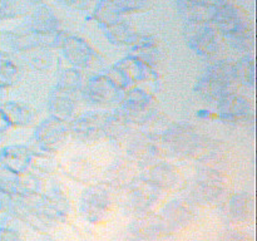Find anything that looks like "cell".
I'll list each match as a JSON object with an SVG mask.
<instances>
[{"mask_svg": "<svg viewBox=\"0 0 257 241\" xmlns=\"http://www.w3.org/2000/svg\"><path fill=\"white\" fill-rule=\"evenodd\" d=\"M65 172L74 180H89L94 173V168L87 160H73L65 168Z\"/></svg>", "mask_w": 257, "mask_h": 241, "instance_id": "33", "label": "cell"}, {"mask_svg": "<svg viewBox=\"0 0 257 241\" xmlns=\"http://www.w3.org/2000/svg\"><path fill=\"white\" fill-rule=\"evenodd\" d=\"M211 22L215 24V29L221 33L233 48L241 52H248L252 48V30L240 9L222 3L216 9Z\"/></svg>", "mask_w": 257, "mask_h": 241, "instance_id": "1", "label": "cell"}, {"mask_svg": "<svg viewBox=\"0 0 257 241\" xmlns=\"http://www.w3.org/2000/svg\"><path fill=\"white\" fill-rule=\"evenodd\" d=\"M10 128H12V125L9 123L8 118L5 117V114L3 113V110L0 109V142H2L3 138H4V136H5V133H7Z\"/></svg>", "mask_w": 257, "mask_h": 241, "instance_id": "40", "label": "cell"}, {"mask_svg": "<svg viewBox=\"0 0 257 241\" xmlns=\"http://www.w3.org/2000/svg\"><path fill=\"white\" fill-rule=\"evenodd\" d=\"M117 65H119L127 73V75L133 83L146 82V80H152L157 78V73H156L155 68L148 65L147 63L143 62L142 59H140V58L133 54L119 60Z\"/></svg>", "mask_w": 257, "mask_h": 241, "instance_id": "20", "label": "cell"}, {"mask_svg": "<svg viewBox=\"0 0 257 241\" xmlns=\"http://www.w3.org/2000/svg\"><path fill=\"white\" fill-rule=\"evenodd\" d=\"M130 230L133 237L140 241H153L166 233L160 216L148 215V213H145L140 218L133 221L130 226Z\"/></svg>", "mask_w": 257, "mask_h": 241, "instance_id": "17", "label": "cell"}, {"mask_svg": "<svg viewBox=\"0 0 257 241\" xmlns=\"http://www.w3.org/2000/svg\"><path fill=\"white\" fill-rule=\"evenodd\" d=\"M68 135L69 130L67 122L50 115L37 126L34 131V140L43 152L54 153L63 147Z\"/></svg>", "mask_w": 257, "mask_h": 241, "instance_id": "9", "label": "cell"}, {"mask_svg": "<svg viewBox=\"0 0 257 241\" xmlns=\"http://www.w3.org/2000/svg\"><path fill=\"white\" fill-rule=\"evenodd\" d=\"M217 108L220 118L228 125L248 126L253 123L252 104L243 95L231 93L217 103Z\"/></svg>", "mask_w": 257, "mask_h": 241, "instance_id": "10", "label": "cell"}, {"mask_svg": "<svg viewBox=\"0 0 257 241\" xmlns=\"http://www.w3.org/2000/svg\"><path fill=\"white\" fill-rule=\"evenodd\" d=\"M112 207V196L107 187L94 185L88 187L80 197L79 210L85 220L97 223L104 220Z\"/></svg>", "mask_w": 257, "mask_h": 241, "instance_id": "8", "label": "cell"}, {"mask_svg": "<svg viewBox=\"0 0 257 241\" xmlns=\"http://www.w3.org/2000/svg\"><path fill=\"white\" fill-rule=\"evenodd\" d=\"M166 150L175 156H197L207 147V140L187 123H175L166 128L160 137Z\"/></svg>", "mask_w": 257, "mask_h": 241, "instance_id": "2", "label": "cell"}, {"mask_svg": "<svg viewBox=\"0 0 257 241\" xmlns=\"http://www.w3.org/2000/svg\"><path fill=\"white\" fill-rule=\"evenodd\" d=\"M192 203L185 200H172L166 203L161 212L160 218L165 227L166 233L176 232L181 228L186 227L193 220Z\"/></svg>", "mask_w": 257, "mask_h": 241, "instance_id": "13", "label": "cell"}, {"mask_svg": "<svg viewBox=\"0 0 257 241\" xmlns=\"http://www.w3.org/2000/svg\"><path fill=\"white\" fill-rule=\"evenodd\" d=\"M10 201H12V197L9 195H7L5 192L0 191V211H4L7 208H9Z\"/></svg>", "mask_w": 257, "mask_h": 241, "instance_id": "42", "label": "cell"}, {"mask_svg": "<svg viewBox=\"0 0 257 241\" xmlns=\"http://www.w3.org/2000/svg\"><path fill=\"white\" fill-rule=\"evenodd\" d=\"M0 109L3 110L5 117L8 118L12 127H28V126L34 122L35 117H37L35 112L29 105L12 102V100L2 102Z\"/></svg>", "mask_w": 257, "mask_h": 241, "instance_id": "21", "label": "cell"}, {"mask_svg": "<svg viewBox=\"0 0 257 241\" xmlns=\"http://www.w3.org/2000/svg\"><path fill=\"white\" fill-rule=\"evenodd\" d=\"M105 75H107V77L109 78V79L117 85V87H119L120 89L123 90L130 89V88H132V85L135 84V83L130 79L127 73H125L124 70L117 64L113 65V67L109 69V72H108Z\"/></svg>", "mask_w": 257, "mask_h": 241, "instance_id": "36", "label": "cell"}, {"mask_svg": "<svg viewBox=\"0 0 257 241\" xmlns=\"http://www.w3.org/2000/svg\"><path fill=\"white\" fill-rule=\"evenodd\" d=\"M142 177L161 191L175 190L181 183V175L177 168L162 161H155L152 165L148 166Z\"/></svg>", "mask_w": 257, "mask_h": 241, "instance_id": "14", "label": "cell"}, {"mask_svg": "<svg viewBox=\"0 0 257 241\" xmlns=\"http://www.w3.org/2000/svg\"><path fill=\"white\" fill-rule=\"evenodd\" d=\"M185 39L188 47L202 57H212L218 52V32L208 22H187Z\"/></svg>", "mask_w": 257, "mask_h": 241, "instance_id": "6", "label": "cell"}, {"mask_svg": "<svg viewBox=\"0 0 257 241\" xmlns=\"http://www.w3.org/2000/svg\"><path fill=\"white\" fill-rule=\"evenodd\" d=\"M124 187L125 207L135 213H147L158 202L162 195L160 188L143 177L131 180Z\"/></svg>", "mask_w": 257, "mask_h": 241, "instance_id": "7", "label": "cell"}, {"mask_svg": "<svg viewBox=\"0 0 257 241\" xmlns=\"http://www.w3.org/2000/svg\"><path fill=\"white\" fill-rule=\"evenodd\" d=\"M127 152L133 160L140 161L143 165L155 162L161 155V148L157 143V136L145 135V133L135 136L130 140Z\"/></svg>", "mask_w": 257, "mask_h": 241, "instance_id": "15", "label": "cell"}, {"mask_svg": "<svg viewBox=\"0 0 257 241\" xmlns=\"http://www.w3.org/2000/svg\"><path fill=\"white\" fill-rule=\"evenodd\" d=\"M62 2H64L67 5H70V7L80 8L87 4L88 0H62Z\"/></svg>", "mask_w": 257, "mask_h": 241, "instance_id": "43", "label": "cell"}, {"mask_svg": "<svg viewBox=\"0 0 257 241\" xmlns=\"http://www.w3.org/2000/svg\"><path fill=\"white\" fill-rule=\"evenodd\" d=\"M0 104H2V99H0Z\"/></svg>", "mask_w": 257, "mask_h": 241, "instance_id": "45", "label": "cell"}, {"mask_svg": "<svg viewBox=\"0 0 257 241\" xmlns=\"http://www.w3.org/2000/svg\"><path fill=\"white\" fill-rule=\"evenodd\" d=\"M23 53H24L25 63L30 68L39 70V72H45V70L50 69L54 63V54L50 48L37 45V47L30 48Z\"/></svg>", "mask_w": 257, "mask_h": 241, "instance_id": "26", "label": "cell"}, {"mask_svg": "<svg viewBox=\"0 0 257 241\" xmlns=\"http://www.w3.org/2000/svg\"><path fill=\"white\" fill-rule=\"evenodd\" d=\"M225 192V177L220 170L205 167L198 170L190 185V197L200 205H213Z\"/></svg>", "mask_w": 257, "mask_h": 241, "instance_id": "3", "label": "cell"}, {"mask_svg": "<svg viewBox=\"0 0 257 241\" xmlns=\"http://www.w3.org/2000/svg\"><path fill=\"white\" fill-rule=\"evenodd\" d=\"M131 123L127 118L117 109L113 113H104L103 117V130H104L105 138L112 141H119L127 137L128 132L131 131Z\"/></svg>", "mask_w": 257, "mask_h": 241, "instance_id": "23", "label": "cell"}, {"mask_svg": "<svg viewBox=\"0 0 257 241\" xmlns=\"http://www.w3.org/2000/svg\"><path fill=\"white\" fill-rule=\"evenodd\" d=\"M206 73L217 78L220 82L231 88L233 92H235V88L240 84L236 63L227 62V60H218V62L211 64L206 69Z\"/></svg>", "mask_w": 257, "mask_h": 241, "instance_id": "25", "label": "cell"}, {"mask_svg": "<svg viewBox=\"0 0 257 241\" xmlns=\"http://www.w3.org/2000/svg\"><path fill=\"white\" fill-rule=\"evenodd\" d=\"M195 92L200 95L202 99L208 100V102L218 103L222 98L226 95L235 93L231 88L223 84L222 82L217 79V78L212 77L208 73L205 72V74L197 80L195 85Z\"/></svg>", "mask_w": 257, "mask_h": 241, "instance_id": "19", "label": "cell"}, {"mask_svg": "<svg viewBox=\"0 0 257 241\" xmlns=\"http://www.w3.org/2000/svg\"><path fill=\"white\" fill-rule=\"evenodd\" d=\"M103 117L104 113H84L74 118L68 126V130L75 140L85 145L100 142L105 138L104 130H103Z\"/></svg>", "mask_w": 257, "mask_h": 241, "instance_id": "11", "label": "cell"}, {"mask_svg": "<svg viewBox=\"0 0 257 241\" xmlns=\"http://www.w3.org/2000/svg\"><path fill=\"white\" fill-rule=\"evenodd\" d=\"M82 94L85 102L97 107L120 104L125 90L120 89L105 74L94 75L83 84Z\"/></svg>", "mask_w": 257, "mask_h": 241, "instance_id": "5", "label": "cell"}, {"mask_svg": "<svg viewBox=\"0 0 257 241\" xmlns=\"http://www.w3.org/2000/svg\"><path fill=\"white\" fill-rule=\"evenodd\" d=\"M32 32L39 37L59 33V20L47 7L38 8L32 17Z\"/></svg>", "mask_w": 257, "mask_h": 241, "instance_id": "22", "label": "cell"}, {"mask_svg": "<svg viewBox=\"0 0 257 241\" xmlns=\"http://www.w3.org/2000/svg\"><path fill=\"white\" fill-rule=\"evenodd\" d=\"M120 12H137L148 8L151 0H113Z\"/></svg>", "mask_w": 257, "mask_h": 241, "instance_id": "38", "label": "cell"}, {"mask_svg": "<svg viewBox=\"0 0 257 241\" xmlns=\"http://www.w3.org/2000/svg\"><path fill=\"white\" fill-rule=\"evenodd\" d=\"M30 167L33 170L38 171L40 173H50L55 170L57 163H55L54 158L49 156V153L43 152V153H35L33 155L32 162H30Z\"/></svg>", "mask_w": 257, "mask_h": 241, "instance_id": "35", "label": "cell"}, {"mask_svg": "<svg viewBox=\"0 0 257 241\" xmlns=\"http://www.w3.org/2000/svg\"><path fill=\"white\" fill-rule=\"evenodd\" d=\"M238 73V79L246 87L255 85V62L251 57H245L236 63Z\"/></svg>", "mask_w": 257, "mask_h": 241, "instance_id": "34", "label": "cell"}, {"mask_svg": "<svg viewBox=\"0 0 257 241\" xmlns=\"http://www.w3.org/2000/svg\"><path fill=\"white\" fill-rule=\"evenodd\" d=\"M19 0H0V23L19 15Z\"/></svg>", "mask_w": 257, "mask_h": 241, "instance_id": "37", "label": "cell"}, {"mask_svg": "<svg viewBox=\"0 0 257 241\" xmlns=\"http://www.w3.org/2000/svg\"><path fill=\"white\" fill-rule=\"evenodd\" d=\"M0 191L9 195L10 197H15L27 192L22 175H17L0 166Z\"/></svg>", "mask_w": 257, "mask_h": 241, "instance_id": "28", "label": "cell"}, {"mask_svg": "<svg viewBox=\"0 0 257 241\" xmlns=\"http://www.w3.org/2000/svg\"><path fill=\"white\" fill-rule=\"evenodd\" d=\"M221 241H248V238L246 236H243L242 233L238 232H228L226 233L225 237Z\"/></svg>", "mask_w": 257, "mask_h": 241, "instance_id": "41", "label": "cell"}, {"mask_svg": "<svg viewBox=\"0 0 257 241\" xmlns=\"http://www.w3.org/2000/svg\"><path fill=\"white\" fill-rule=\"evenodd\" d=\"M22 78V70L12 55L0 53V84L9 88L17 84Z\"/></svg>", "mask_w": 257, "mask_h": 241, "instance_id": "27", "label": "cell"}, {"mask_svg": "<svg viewBox=\"0 0 257 241\" xmlns=\"http://www.w3.org/2000/svg\"><path fill=\"white\" fill-rule=\"evenodd\" d=\"M128 241H140V240H137V238L133 237V238H131V240H128Z\"/></svg>", "mask_w": 257, "mask_h": 241, "instance_id": "44", "label": "cell"}, {"mask_svg": "<svg viewBox=\"0 0 257 241\" xmlns=\"http://www.w3.org/2000/svg\"><path fill=\"white\" fill-rule=\"evenodd\" d=\"M253 201L247 192L235 193L227 202L228 216L235 222H243L252 215Z\"/></svg>", "mask_w": 257, "mask_h": 241, "instance_id": "24", "label": "cell"}, {"mask_svg": "<svg viewBox=\"0 0 257 241\" xmlns=\"http://www.w3.org/2000/svg\"><path fill=\"white\" fill-rule=\"evenodd\" d=\"M34 152L24 145H13L0 148V166L17 175H24L30 168Z\"/></svg>", "mask_w": 257, "mask_h": 241, "instance_id": "16", "label": "cell"}, {"mask_svg": "<svg viewBox=\"0 0 257 241\" xmlns=\"http://www.w3.org/2000/svg\"><path fill=\"white\" fill-rule=\"evenodd\" d=\"M130 173L131 167L128 166V163L122 162V161L115 162L105 172V183H108L112 187L125 186L131 181Z\"/></svg>", "mask_w": 257, "mask_h": 241, "instance_id": "32", "label": "cell"}, {"mask_svg": "<svg viewBox=\"0 0 257 241\" xmlns=\"http://www.w3.org/2000/svg\"><path fill=\"white\" fill-rule=\"evenodd\" d=\"M118 109L131 125H146L157 114L155 97L141 88L125 90Z\"/></svg>", "mask_w": 257, "mask_h": 241, "instance_id": "4", "label": "cell"}, {"mask_svg": "<svg viewBox=\"0 0 257 241\" xmlns=\"http://www.w3.org/2000/svg\"><path fill=\"white\" fill-rule=\"evenodd\" d=\"M48 109H49L52 117L67 122V120L72 119L73 115H74L75 109H77V103L73 98V94L54 88L49 94Z\"/></svg>", "mask_w": 257, "mask_h": 241, "instance_id": "18", "label": "cell"}, {"mask_svg": "<svg viewBox=\"0 0 257 241\" xmlns=\"http://www.w3.org/2000/svg\"><path fill=\"white\" fill-rule=\"evenodd\" d=\"M45 241H52V240H45Z\"/></svg>", "mask_w": 257, "mask_h": 241, "instance_id": "46", "label": "cell"}, {"mask_svg": "<svg viewBox=\"0 0 257 241\" xmlns=\"http://www.w3.org/2000/svg\"><path fill=\"white\" fill-rule=\"evenodd\" d=\"M65 59L78 69H85L95 63L98 53L87 42L78 37H64L60 47Z\"/></svg>", "mask_w": 257, "mask_h": 241, "instance_id": "12", "label": "cell"}, {"mask_svg": "<svg viewBox=\"0 0 257 241\" xmlns=\"http://www.w3.org/2000/svg\"><path fill=\"white\" fill-rule=\"evenodd\" d=\"M107 30L108 32L105 33V35L109 39V42L114 43L117 45H131V47H135L142 39L141 35H138L137 33H135L131 28L122 24V23H118V24L113 25V27H109Z\"/></svg>", "mask_w": 257, "mask_h": 241, "instance_id": "30", "label": "cell"}, {"mask_svg": "<svg viewBox=\"0 0 257 241\" xmlns=\"http://www.w3.org/2000/svg\"><path fill=\"white\" fill-rule=\"evenodd\" d=\"M83 84H84V80H83L80 70L78 68H68L60 73L55 88L69 93V94H75L77 92L82 90Z\"/></svg>", "mask_w": 257, "mask_h": 241, "instance_id": "29", "label": "cell"}, {"mask_svg": "<svg viewBox=\"0 0 257 241\" xmlns=\"http://www.w3.org/2000/svg\"><path fill=\"white\" fill-rule=\"evenodd\" d=\"M120 14H122V12L118 9L114 3L110 2V0H102V3L95 8L94 17L100 24L109 28L120 23V20H122Z\"/></svg>", "mask_w": 257, "mask_h": 241, "instance_id": "31", "label": "cell"}, {"mask_svg": "<svg viewBox=\"0 0 257 241\" xmlns=\"http://www.w3.org/2000/svg\"><path fill=\"white\" fill-rule=\"evenodd\" d=\"M0 241H24L19 232L7 227H0Z\"/></svg>", "mask_w": 257, "mask_h": 241, "instance_id": "39", "label": "cell"}]
</instances>
